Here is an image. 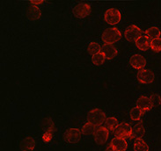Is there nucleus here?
Returning <instances> with one entry per match:
<instances>
[{"label":"nucleus","instance_id":"f257e3e1","mask_svg":"<svg viewBox=\"0 0 161 151\" xmlns=\"http://www.w3.org/2000/svg\"><path fill=\"white\" fill-rule=\"evenodd\" d=\"M121 37H122L121 32L117 28L112 27V28H108L104 31L101 36V39L104 44H114L117 42L121 39Z\"/></svg>","mask_w":161,"mask_h":151},{"label":"nucleus","instance_id":"f03ea898","mask_svg":"<svg viewBox=\"0 0 161 151\" xmlns=\"http://www.w3.org/2000/svg\"><path fill=\"white\" fill-rule=\"evenodd\" d=\"M87 121L89 123H91L95 127L101 126L106 121L105 113L100 109H92L87 114Z\"/></svg>","mask_w":161,"mask_h":151},{"label":"nucleus","instance_id":"7ed1b4c3","mask_svg":"<svg viewBox=\"0 0 161 151\" xmlns=\"http://www.w3.org/2000/svg\"><path fill=\"white\" fill-rule=\"evenodd\" d=\"M122 15L119 10L116 8H110L106 11L104 14V19L109 25H116L121 21Z\"/></svg>","mask_w":161,"mask_h":151},{"label":"nucleus","instance_id":"20e7f679","mask_svg":"<svg viewBox=\"0 0 161 151\" xmlns=\"http://www.w3.org/2000/svg\"><path fill=\"white\" fill-rule=\"evenodd\" d=\"M114 134L118 138H131L132 127L126 122H122L119 124L117 128L114 131Z\"/></svg>","mask_w":161,"mask_h":151},{"label":"nucleus","instance_id":"39448f33","mask_svg":"<svg viewBox=\"0 0 161 151\" xmlns=\"http://www.w3.org/2000/svg\"><path fill=\"white\" fill-rule=\"evenodd\" d=\"M72 13L75 17L79 18V19L86 18L91 13V6L86 3H80L77 4L73 8Z\"/></svg>","mask_w":161,"mask_h":151},{"label":"nucleus","instance_id":"423d86ee","mask_svg":"<svg viewBox=\"0 0 161 151\" xmlns=\"http://www.w3.org/2000/svg\"><path fill=\"white\" fill-rule=\"evenodd\" d=\"M141 34H142V31L138 26L131 25L126 28L124 36L128 41H136L141 36Z\"/></svg>","mask_w":161,"mask_h":151},{"label":"nucleus","instance_id":"0eeeda50","mask_svg":"<svg viewBox=\"0 0 161 151\" xmlns=\"http://www.w3.org/2000/svg\"><path fill=\"white\" fill-rule=\"evenodd\" d=\"M154 74L152 70L143 69L138 71L137 73V79L141 84H152L154 81Z\"/></svg>","mask_w":161,"mask_h":151},{"label":"nucleus","instance_id":"6e6552de","mask_svg":"<svg viewBox=\"0 0 161 151\" xmlns=\"http://www.w3.org/2000/svg\"><path fill=\"white\" fill-rule=\"evenodd\" d=\"M81 133L78 128H70L64 134V140L69 143H78L81 139Z\"/></svg>","mask_w":161,"mask_h":151},{"label":"nucleus","instance_id":"1a4fd4ad","mask_svg":"<svg viewBox=\"0 0 161 151\" xmlns=\"http://www.w3.org/2000/svg\"><path fill=\"white\" fill-rule=\"evenodd\" d=\"M94 140L97 144H104L108 139L109 133L108 130L105 128L104 127H100L96 129L95 133H94Z\"/></svg>","mask_w":161,"mask_h":151},{"label":"nucleus","instance_id":"9d476101","mask_svg":"<svg viewBox=\"0 0 161 151\" xmlns=\"http://www.w3.org/2000/svg\"><path fill=\"white\" fill-rule=\"evenodd\" d=\"M130 63L136 69H143L146 65V59L141 55H134L130 59Z\"/></svg>","mask_w":161,"mask_h":151},{"label":"nucleus","instance_id":"9b49d317","mask_svg":"<svg viewBox=\"0 0 161 151\" xmlns=\"http://www.w3.org/2000/svg\"><path fill=\"white\" fill-rule=\"evenodd\" d=\"M136 106L144 112L150 111L153 107V105L150 98L146 96H141L136 101Z\"/></svg>","mask_w":161,"mask_h":151},{"label":"nucleus","instance_id":"f8f14e48","mask_svg":"<svg viewBox=\"0 0 161 151\" xmlns=\"http://www.w3.org/2000/svg\"><path fill=\"white\" fill-rule=\"evenodd\" d=\"M101 53L108 60L114 58L117 55V49L113 44H104L101 47Z\"/></svg>","mask_w":161,"mask_h":151},{"label":"nucleus","instance_id":"ddd939ff","mask_svg":"<svg viewBox=\"0 0 161 151\" xmlns=\"http://www.w3.org/2000/svg\"><path fill=\"white\" fill-rule=\"evenodd\" d=\"M110 146L113 148L114 151H125L127 149V147H128V144H127L125 139L114 137L111 141Z\"/></svg>","mask_w":161,"mask_h":151},{"label":"nucleus","instance_id":"4468645a","mask_svg":"<svg viewBox=\"0 0 161 151\" xmlns=\"http://www.w3.org/2000/svg\"><path fill=\"white\" fill-rule=\"evenodd\" d=\"M145 134V129H144V124L142 122H139L132 127V134L131 138H134L136 140L137 139H142Z\"/></svg>","mask_w":161,"mask_h":151},{"label":"nucleus","instance_id":"2eb2a0df","mask_svg":"<svg viewBox=\"0 0 161 151\" xmlns=\"http://www.w3.org/2000/svg\"><path fill=\"white\" fill-rule=\"evenodd\" d=\"M20 149L22 151H32L35 147V141L34 138L31 137H26L23 139L20 143Z\"/></svg>","mask_w":161,"mask_h":151},{"label":"nucleus","instance_id":"dca6fc26","mask_svg":"<svg viewBox=\"0 0 161 151\" xmlns=\"http://www.w3.org/2000/svg\"><path fill=\"white\" fill-rule=\"evenodd\" d=\"M136 46L138 49L142 51H146L150 48V40L146 36H140L138 39L135 41Z\"/></svg>","mask_w":161,"mask_h":151},{"label":"nucleus","instance_id":"f3484780","mask_svg":"<svg viewBox=\"0 0 161 151\" xmlns=\"http://www.w3.org/2000/svg\"><path fill=\"white\" fill-rule=\"evenodd\" d=\"M27 17L29 19L31 20H37V19H39L40 18H41V10L39 9L38 6H36V5H33V6H31L28 8L27 10Z\"/></svg>","mask_w":161,"mask_h":151},{"label":"nucleus","instance_id":"a211bd4d","mask_svg":"<svg viewBox=\"0 0 161 151\" xmlns=\"http://www.w3.org/2000/svg\"><path fill=\"white\" fill-rule=\"evenodd\" d=\"M118 126H119V123H118L117 119L114 117H109L108 119H106L104 122V127L108 131H115Z\"/></svg>","mask_w":161,"mask_h":151},{"label":"nucleus","instance_id":"6ab92c4d","mask_svg":"<svg viewBox=\"0 0 161 151\" xmlns=\"http://www.w3.org/2000/svg\"><path fill=\"white\" fill-rule=\"evenodd\" d=\"M145 36L148 38L149 40H154L159 38L160 36V30L158 28L157 26H152L145 31Z\"/></svg>","mask_w":161,"mask_h":151},{"label":"nucleus","instance_id":"aec40b11","mask_svg":"<svg viewBox=\"0 0 161 151\" xmlns=\"http://www.w3.org/2000/svg\"><path fill=\"white\" fill-rule=\"evenodd\" d=\"M134 151H149L147 143L143 139H137L134 143Z\"/></svg>","mask_w":161,"mask_h":151},{"label":"nucleus","instance_id":"412c9836","mask_svg":"<svg viewBox=\"0 0 161 151\" xmlns=\"http://www.w3.org/2000/svg\"><path fill=\"white\" fill-rule=\"evenodd\" d=\"M95 131H96L95 126H93L92 124H91V123H89V122H87V123H86L85 125L83 126L82 130H81L82 134H84L85 135L94 134Z\"/></svg>","mask_w":161,"mask_h":151},{"label":"nucleus","instance_id":"4be33fe9","mask_svg":"<svg viewBox=\"0 0 161 151\" xmlns=\"http://www.w3.org/2000/svg\"><path fill=\"white\" fill-rule=\"evenodd\" d=\"M144 112L142 110H140L139 108L137 107H133L130 110V119L132 121H139L141 116L143 115Z\"/></svg>","mask_w":161,"mask_h":151},{"label":"nucleus","instance_id":"5701e85b","mask_svg":"<svg viewBox=\"0 0 161 151\" xmlns=\"http://www.w3.org/2000/svg\"><path fill=\"white\" fill-rule=\"evenodd\" d=\"M87 50H88V53L92 55V56H94L96 54H98V53H100L101 52V47H100V45L99 43H97V42H91V43L88 45V48H87Z\"/></svg>","mask_w":161,"mask_h":151},{"label":"nucleus","instance_id":"b1692460","mask_svg":"<svg viewBox=\"0 0 161 151\" xmlns=\"http://www.w3.org/2000/svg\"><path fill=\"white\" fill-rule=\"evenodd\" d=\"M105 59H106V57L105 56L100 52V53H98V54H96L94 56H92V63L94 65H101L103 64V62H104Z\"/></svg>","mask_w":161,"mask_h":151},{"label":"nucleus","instance_id":"393cba45","mask_svg":"<svg viewBox=\"0 0 161 151\" xmlns=\"http://www.w3.org/2000/svg\"><path fill=\"white\" fill-rule=\"evenodd\" d=\"M150 48L155 52L161 51V38L154 39L150 42Z\"/></svg>","mask_w":161,"mask_h":151},{"label":"nucleus","instance_id":"a878e982","mask_svg":"<svg viewBox=\"0 0 161 151\" xmlns=\"http://www.w3.org/2000/svg\"><path fill=\"white\" fill-rule=\"evenodd\" d=\"M53 133H54V129H48L45 131V133L42 135V140L44 143H49L52 140Z\"/></svg>","mask_w":161,"mask_h":151},{"label":"nucleus","instance_id":"bb28decb","mask_svg":"<svg viewBox=\"0 0 161 151\" xmlns=\"http://www.w3.org/2000/svg\"><path fill=\"white\" fill-rule=\"evenodd\" d=\"M150 99H151L152 102H153V106H159L161 105V97L159 95L153 93V94H152Z\"/></svg>","mask_w":161,"mask_h":151},{"label":"nucleus","instance_id":"cd10ccee","mask_svg":"<svg viewBox=\"0 0 161 151\" xmlns=\"http://www.w3.org/2000/svg\"><path fill=\"white\" fill-rule=\"evenodd\" d=\"M43 2L42 1H33V2H31V4H42Z\"/></svg>","mask_w":161,"mask_h":151},{"label":"nucleus","instance_id":"c85d7f7f","mask_svg":"<svg viewBox=\"0 0 161 151\" xmlns=\"http://www.w3.org/2000/svg\"><path fill=\"white\" fill-rule=\"evenodd\" d=\"M105 151H114V150L113 149V148H112L111 146H110V145H109L108 147L106 148V150H105Z\"/></svg>","mask_w":161,"mask_h":151}]
</instances>
